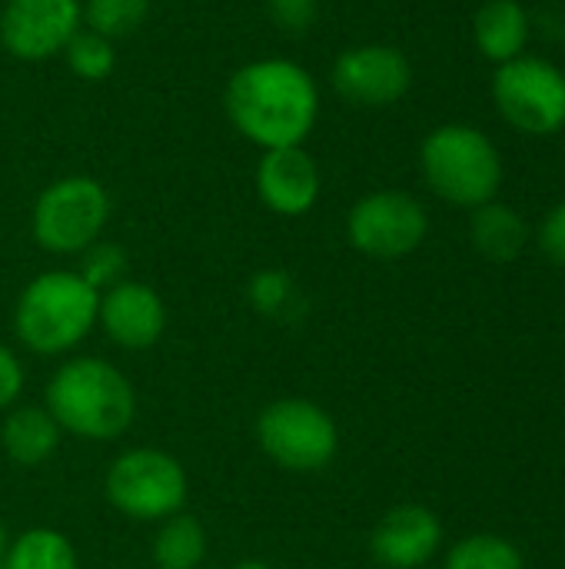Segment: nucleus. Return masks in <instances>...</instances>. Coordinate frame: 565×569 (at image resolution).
<instances>
[{"mask_svg": "<svg viewBox=\"0 0 565 569\" xmlns=\"http://www.w3.org/2000/svg\"><path fill=\"white\" fill-rule=\"evenodd\" d=\"M246 300L253 303L256 313L270 317V320H300L303 310H306V300H303V290L300 283L293 280V273L286 270H260L250 277L246 283Z\"/></svg>", "mask_w": 565, "mask_h": 569, "instance_id": "aec40b11", "label": "nucleus"}, {"mask_svg": "<svg viewBox=\"0 0 565 569\" xmlns=\"http://www.w3.org/2000/svg\"><path fill=\"white\" fill-rule=\"evenodd\" d=\"M97 323L103 327L107 340L123 350H150L160 343L167 330V303L163 297L137 280H123L100 293Z\"/></svg>", "mask_w": 565, "mask_h": 569, "instance_id": "f8f14e48", "label": "nucleus"}, {"mask_svg": "<svg viewBox=\"0 0 565 569\" xmlns=\"http://www.w3.org/2000/svg\"><path fill=\"white\" fill-rule=\"evenodd\" d=\"M63 53H67V67L80 80H90V83L110 77V70L117 63L113 40H107V37H100L93 30H83V27L70 37V43L63 47Z\"/></svg>", "mask_w": 565, "mask_h": 569, "instance_id": "5701e85b", "label": "nucleus"}, {"mask_svg": "<svg viewBox=\"0 0 565 569\" xmlns=\"http://www.w3.org/2000/svg\"><path fill=\"white\" fill-rule=\"evenodd\" d=\"M320 190V167L303 147L263 150V160L256 167V193L266 210L280 217H303L316 207Z\"/></svg>", "mask_w": 565, "mask_h": 569, "instance_id": "ddd939ff", "label": "nucleus"}, {"mask_svg": "<svg viewBox=\"0 0 565 569\" xmlns=\"http://www.w3.org/2000/svg\"><path fill=\"white\" fill-rule=\"evenodd\" d=\"M256 443L280 470L320 473L333 463L340 450L336 420L313 400L283 397L260 410Z\"/></svg>", "mask_w": 565, "mask_h": 569, "instance_id": "423d86ee", "label": "nucleus"}, {"mask_svg": "<svg viewBox=\"0 0 565 569\" xmlns=\"http://www.w3.org/2000/svg\"><path fill=\"white\" fill-rule=\"evenodd\" d=\"M470 240L473 247L493 260V263H509L516 260L526 243H529V227L523 220L519 210H513L509 203H500V200H490L483 207L473 210V220H470Z\"/></svg>", "mask_w": 565, "mask_h": 569, "instance_id": "f3484780", "label": "nucleus"}, {"mask_svg": "<svg viewBox=\"0 0 565 569\" xmlns=\"http://www.w3.org/2000/svg\"><path fill=\"white\" fill-rule=\"evenodd\" d=\"M536 240H539V250L553 260L565 267V200H559L539 223L536 230Z\"/></svg>", "mask_w": 565, "mask_h": 569, "instance_id": "a878e982", "label": "nucleus"}, {"mask_svg": "<svg viewBox=\"0 0 565 569\" xmlns=\"http://www.w3.org/2000/svg\"><path fill=\"white\" fill-rule=\"evenodd\" d=\"M80 0H7L0 10V43L17 60H50L80 30Z\"/></svg>", "mask_w": 565, "mask_h": 569, "instance_id": "9b49d317", "label": "nucleus"}, {"mask_svg": "<svg viewBox=\"0 0 565 569\" xmlns=\"http://www.w3.org/2000/svg\"><path fill=\"white\" fill-rule=\"evenodd\" d=\"M150 560L157 569H200L206 560V530L196 517L176 513L160 523Z\"/></svg>", "mask_w": 565, "mask_h": 569, "instance_id": "a211bd4d", "label": "nucleus"}, {"mask_svg": "<svg viewBox=\"0 0 565 569\" xmlns=\"http://www.w3.org/2000/svg\"><path fill=\"white\" fill-rule=\"evenodd\" d=\"M0 569H3V567H0Z\"/></svg>", "mask_w": 565, "mask_h": 569, "instance_id": "c756f323", "label": "nucleus"}, {"mask_svg": "<svg viewBox=\"0 0 565 569\" xmlns=\"http://www.w3.org/2000/svg\"><path fill=\"white\" fill-rule=\"evenodd\" d=\"M83 260H80V277L97 290V293H103V290H110V287H117V283H123L127 280V267H130V260H127V253H123V247H117V243H90L83 253H80Z\"/></svg>", "mask_w": 565, "mask_h": 569, "instance_id": "b1692460", "label": "nucleus"}, {"mask_svg": "<svg viewBox=\"0 0 565 569\" xmlns=\"http://www.w3.org/2000/svg\"><path fill=\"white\" fill-rule=\"evenodd\" d=\"M420 170L440 200L463 210L496 200L503 187L500 147L473 123L436 127L420 147Z\"/></svg>", "mask_w": 565, "mask_h": 569, "instance_id": "20e7f679", "label": "nucleus"}, {"mask_svg": "<svg viewBox=\"0 0 565 569\" xmlns=\"http://www.w3.org/2000/svg\"><path fill=\"white\" fill-rule=\"evenodd\" d=\"M97 307L100 293L77 270H47L20 290L13 333L37 357H60L90 337Z\"/></svg>", "mask_w": 565, "mask_h": 569, "instance_id": "7ed1b4c3", "label": "nucleus"}, {"mask_svg": "<svg viewBox=\"0 0 565 569\" xmlns=\"http://www.w3.org/2000/svg\"><path fill=\"white\" fill-rule=\"evenodd\" d=\"M266 10L273 17V23L283 30V33H306L316 17H320V0H266Z\"/></svg>", "mask_w": 565, "mask_h": 569, "instance_id": "393cba45", "label": "nucleus"}, {"mask_svg": "<svg viewBox=\"0 0 565 569\" xmlns=\"http://www.w3.org/2000/svg\"><path fill=\"white\" fill-rule=\"evenodd\" d=\"M430 233L426 207L403 190H376L353 203L346 217L350 243L373 260H400L420 250Z\"/></svg>", "mask_w": 565, "mask_h": 569, "instance_id": "1a4fd4ad", "label": "nucleus"}, {"mask_svg": "<svg viewBox=\"0 0 565 569\" xmlns=\"http://www.w3.org/2000/svg\"><path fill=\"white\" fill-rule=\"evenodd\" d=\"M233 569H276V567H270L266 560H240Z\"/></svg>", "mask_w": 565, "mask_h": 569, "instance_id": "cd10ccee", "label": "nucleus"}, {"mask_svg": "<svg viewBox=\"0 0 565 569\" xmlns=\"http://www.w3.org/2000/svg\"><path fill=\"white\" fill-rule=\"evenodd\" d=\"M63 430L47 413V407H10V413L0 423V447L10 463L17 467H43L57 447Z\"/></svg>", "mask_w": 565, "mask_h": 569, "instance_id": "dca6fc26", "label": "nucleus"}, {"mask_svg": "<svg viewBox=\"0 0 565 569\" xmlns=\"http://www.w3.org/2000/svg\"><path fill=\"white\" fill-rule=\"evenodd\" d=\"M20 393H23V367L17 353L0 343V410L17 407Z\"/></svg>", "mask_w": 565, "mask_h": 569, "instance_id": "bb28decb", "label": "nucleus"}, {"mask_svg": "<svg viewBox=\"0 0 565 569\" xmlns=\"http://www.w3.org/2000/svg\"><path fill=\"white\" fill-rule=\"evenodd\" d=\"M107 500L117 513L137 523H163L183 513L190 480L173 453L153 447L123 450L107 470Z\"/></svg>", "mask_w": 565, "mask_h": 569, "instance_id": "39448f33", "label": "nucleus"}, {"mask_svg": "<svg viewBox=\"0 0 565 569\" xmlns=\"http://www.w3.org/2000/svg\"><path fill=\"white\" fill-rule=\"evenodd\" d=\"M3 569H77V550L60 530L33 527L10 540Z\"/></svg>", "mask_w": 565, "mask_h": 569, "instance_id": "6ab92c4d", "label": "nucleus"}, {"mask_svg": "<svg viewBox=\"0 0 565 569\" xmlns=\"http://www.w3.org/2000/svg\"><path fill=\"white\" fill-rule=\"evenodd\" d=\"M110 220V193L93 177H63L50 183L30 213L33 240L47 253H83L90 243L100 240Z\"/></svg>", "mask_w": 565, "mask_h": 569, "instance_id": "6e6552de", "label": "nucleus"}, {"mask_svg": "<svg viewBox=\"0 0 565 569\" xmlns=\"http://www.w3.org/2000/svg\"><path fill=\"white\" fill-rule=\"evenodd\" d=\"M446 569H523V553L503 537L476 533L450 550Z\"/></svg>", "mask_w": 565, "mask_h": 569, "instance_id": "412c9836", "label": "nucleus"}, {"mask_svg": "<svg viewBox=\"0 0 565 569\" xmlns=\"http://www.w3.org/2000/svg\"><path fill=\"white\" fill-rule=\"evenodd\" d=\"M150 13V0H87L83 7V23L87 30L117 40V37H130L143 27Z\"/></svg>", "mask_w": 565, "mask_h": 569, "instance_id": "4be33fe9", "label": "nucleus"}, {"mask_svg": "<svg viewBox=\"0 0 565 569\" xmlns=\"http://www.w3.org/2000/svg\"><path fill=\"white\" fill-rule=\"evenodd\" d=\"M333 90L363 110L393 107L410 93L413 67L400 47L390 43H360L336 57L333 63Z\"/></svg>", "mask_w": 565, "mask_h": 569, "instance_id": "9d476101", "label": "nucleus"}, {"mask_svg": "<svg viewBox=\"0 0 565 569\" xmlns=\"http://www.w3.org/2000/svg\"><path fill=\"white\" fill-rule=\"evenodd\" d=\"M43 407L63 433L107 443L133 427L137 390L113 363L100 357H73L50 377Z\"/></svg>", "mask_w": 565, "mask_h": 569, "instance_id": "f03ea898", "label": "nucleus"}, {"mask_svg": "<svg viewBox=\"0 0 565 569\" xmlns=\"http://www.w3.org/2000/svg\"><path fill=\"white\" fill-rule=\"evenodd\" d=\"M230 123L256 147H303L320 117V90L306 67L293 60H253L223 90Z\"/></svg>", "mask_w": 565, "mask_h": 569, "instance_id": "f257e3e1", "label": "nucleus"}, {"mask_svg": "<svg viewBox=\"0 0 565 569\" xmlns=\"http://www.w3.org/2000/svg\"><path fill=\"white\" fill-rule=\"evenodd\" d=\"M500 117L526 137H553L565 127V70L546 57L523 53L493 73Z\"/></svg>", "mask_w": 565, "mask_h": 569, "instance_id": "0eeeda50", "label": "nucleus"}, {"mask_svg": "<svg viewBox=\"0 0 565 569\" xmlns=\"http://www.w3.org/2000/svg\"><path fill=\"white\" fill-rule=\"evenodd\" d=\"M443 543V527L433 510L420 503L393 507L370 537V553L386 569L426 567Z\"/></svg>", "mask_w": 565, "mask_h": 569, "instance_id": "4468645a", "label": "nucleus"}, {"mask_svg": "<svg viewBox=\"0 0 565 569\" xmlns=\"http://www.w3.org/2000/svg\"><path fill=\"white\" fill-rule=\"evenodd\" d=\"M7 547H10V533H7V527L0 523V567H3V557H7Z\"/></svg>", "mask_w": 565, "mask_h": 569, "instance_id": "c85d7f7f", "label": "nucleus"}, {"mask_svg": "<svg viewBox=\"0 0 565 569\" xmlns=\"http://www.w3.org/2000/svg\"><path fill=\"white\" fill-rule=\"evenodd\" d=\"M529 30V10L519 0H486L473 17L476 50L496 67L526 53Z\"/></svg>", "mask_w": 565, "mask_h": 569, "instance_id": "2eb2a0df", "label": "nucleus"}]
</instances>
